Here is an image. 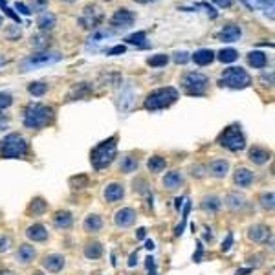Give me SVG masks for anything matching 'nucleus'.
I'll return each instance as SVG.
<instances>
[{
	"mask_svg": "<svg viewBox=\"0 0 275 275\" xmlns=\"http://www.w3.org/2000/svg\"><path fill=\"white\" fill-rule=\"evenodd\" d=\"M53 110L50 106L41 103H30L24 108V127L28 128H43L52 121Z\"/></svg>",
	"mask_w": 275,
	"mask_h": 275,
	"instance_id": "1",
	"label": "nucleus"
},
{
	"mask_svg": "<svg viewBox=\"0 0 275 275\" xmlns=\"http://www.w3.org/2000/svg\"><path fill=\"white\" fill-rule=\"evenodd\" d=\"M176 99H178V90L173 88V86H165V88H158V90L151 92L145 103H143V106L147 110H162V108H167V106L173 105Z\"/></svg>",
	"mask_w": 275,
	"mask_h": 275,
	"instance_id": "2",
	"label": "nucleus"
},
{
	"mask_svg": "<svg viewBox=\"0 0 275 275\" xmlns=\"http://www.w3.org/2000/svg\"><path fill=\"white\" fill-rule=\"evenodd\" d=\"M117 153V145H116V136L108 138L105 142H101L97 147L92 151L90 158H92V165L95 169H103L106 165L112 164V160L116 158Z\"/></svg>",
	"mask_w": 275,
	"mask_h": 275,
	"instance_id": "3",
	"label": "nucleus"
},
{
	"mask_svg": "<svg viewBox=\"0 0 275 275\" xmlns=\"http://www.w3.org/2000/svg\"><path fill=\"white\" fill-rule=\"evenodd\" d=\"M28 151V143L21 134H8L4 140H0V154L2 158L17 160L22 158Z\"/></svg>",
	"mask_w": 275,
	"mask_h": 275,
	"instance_id": "4",
	"label": "nucleus"
},
{
	"mask_svg": "<svg viewBox=\"0 0 275 275\" xmlns=\"http://www.w3.org/2000/svg\"><path fill=\"white\" fill-rule=\"evenodd\" d=\"M251 85V77L244 68L240 66H233V68L224 70L222 77H220V86H228L235 90H242Z\"/></svg>",
	"mask_w": 275,
	"mask_h": 275,
	"instance_id": "5",
	"label": "nucleus"
},
{
	"mask_svg": "<svg viewBox=\"0 0 275 275\" xmlns=\"http://www.w3.org/2000/svg\"><path fill=\"white\" fill-rule=\"evenodd\" d=\"M218 142L222 147H226L228 151H233V153H238V151H242L246 147V140H244V134L240 132V128L237 125H233V127H228L220 134L218 138Z\"/></svg>",
	"mask_w": 275,
	"mask_h": 275,
	"instance_id": "6",
	"label": "nucleus"
},
{
	"mask_svg": "<svg viewBox=\"0 0 275 275\" xmlns=\"http://www.w3.org/2000/svg\"><path fill=\"white\" fill-rule=\"evenodd\" d=\"M207 85H209V79L204 74H198V72H189L182 79V86L189 95H202L206 92Z\"/></svg>",
	"mask_w": 275,
	"mask_h": 275,
	"instance_id": "7",
	"label": "nucleus"
},
{
	"mask_svg": "<svg viewBox=\"0 0 275 275\" xmlns=\"http://www.w3.org/2000/svg\"><path fill=\"white\" fill-rule=\"evenodd\" d=\"M61 53L59 52H39V53H33L30 57L22 63V70L28 72L30 68H37V66H48V64H53L61 61Z\"/></svg>",
	"mask_w": 275,
	"mask_h": 275,
	"instance_id": "8",
	"label": "nucleus"
},
{
	"mask_svg": "<svg viewBox=\"0 0 275 275\" xmlns=\"http://www.w3.org/2000/svg\"><path fill=\"white\" fill-rule=\"evenodd\" d=\"M101 19H103V13H101V10L97 6H86L79 17V24L83 28H86V30H92V28H95L99 24Z\"/></svg>",
	"mask_w": 275,
	"mask_h": 275,
	"instance_id": "9",
	"label": "nucleus"
},
{
	"mask_svg": "<svg viewBox=\"0 0 275 275\" xmlns=\"http://www.w3.org/2000/svg\"><path fill=\"white\" fill-rule=\"evenodd\" d=\"M110 24L114 28H121V30H125V28H130L134 24V13H132V11L125 10V8H121V10H117L116 13L112 15Z\"/></svg>",
	"mask_w": 275,
	"mask_h": 275,
	"instance_id": "10",
	"label": "nucleus"
},
{
	"mask_svg": "<svg viewBox=\"0 0 275 275\" xmlns=\"http://www.w3.org/2000/svg\"><path fill=\"white\" fill-rule=\"evenodd\" d=\"M134 220H136V211L132 207H123L114 215V222L119 228H128L130 224H134Z\"/></svg>",
	"mask_w": 275,
	"mask_h": 275,
	"instance_id": "11",
	"label": "nucleus"
},
{
	"mask_svg": "<svg viewBox=\"0 0 275 275\" xmlns=\"http://www.w3.org/2000/svg\"><path fill=\"white\" fill-rule=\"evenodd\" d=\"M110 37H114V30H95L88 37V41H86V50H95L103 41Z\"/></svg>",
	"mask_w": 275,
	"mask_h": 275,
	"instance_id": "12",
	"label": "nucleus"
},
{
	"mask_svg": "<svg viewBox=\"0 0 275 275\" xmlns=\"http://www.w3.org/2000/svg\"><path fill=\"white\" fill-rule=\"evenodd\" d=\"M240 35H242L240 28L235 26V24H228V26H224L222 30H220L218 39H220L222 43H235V41L240 39Z\"/></svg>",
	"mask_w": 275,
	"mask_h": 275,
	"instance_id": "13",
	"label": "nucleus"
},
{
	"mask_svg": "<svg viewBox=\"0 0 275 275\" xmlns=\"http://www.w3.org/2000/svg\"><path fill=\"white\" fill-rule=\"evenodd\" d=\"M270 228L268 226H264V224H255V226H251L249 228V233L248 237L253 240V242H264L266 238L270 237Z\"/></svg>",
	"mask_w": 275,
	"mask_h": 275,
	"instance_id": "14",
	"label": "nucleus"
},
{
	"mask_svg": "<svg viewBox=\"0 0 275 275\" xmlns=\"http://www.w3.org/2000/svg\"><path fill=\"white\" fill-rule=\"evenodd\" d=\"M123 195H125V189H123L121 184H108L105 187V198L106 202H110V204H114V202H119L123 198Z\"/></svg>",
	"mask_w": 275,
	"mask_h": 275,
	"instance_id": "15",
	"label": "nucleus"
},
{
	"mask_svg": "<svg viewBox=\"0 0 275 275\" xmlns=\"http://www.w3.org/2000/svg\"><path fill=\"white\" fill-rule=\"evenodd\" d=\"M43 266L48 271H53V273H55V271H61L64 268V257L63 255H57V253L48 255V257H44Z\"/></svg>",
	"mask_w": 275,
	"mask_h": 275,
	"instance_id": "16",
	"label": "nucleus"
},
{
	"mask_svg": "<svg viewBox=\"0 0 275 275\" xmlns=\"http://www.w3.org/2000/svg\"><path fill=\"white\" fill-rule=\"evenodd\" d=\"M26 237L33 242H43L48 238V229L44 228L43 224H33L26 229Z\"/></svg>",
	"mask_w": 275,
	"mask_h": 275,
	"instance_id": "17",
	"label": "nucleus"
},
{
	"mask_svg": "<svg viewBox=\"0 0 275 275\" xmlns=\"http://www.w3.org/2000/svg\"><path fill=\"white\" fill-rule=\"evenodd\" d=\"M213 59H215V52H213V50H207V48L196 50V52L193 53V61H195L198 66H207V64H211Z\"/></svg>",
	"mask_w": 275,
	"mask_h": 275,
	"instance_id": "18",
	"label": "nucleus"
},
{
	"mask_svg": "<svg viewBox=\"0 0 275 275\" xmlns=\"http://www.w3.org/2000/svg\"><path fill=\"white\" fill-rule=\"evenodd\" d=\"M182 184H184V176H182V173H178V171H171L164 178V187L169 191L178 189Z\"/></svg>",
	"mask_w": 275,
	"mask_h": 275,
	"instance_id": "19",
	"label": "nucleus"
},
{
	"mask_svg": "<svg viewBox=\"0 0 275 275\" xmlns=\"http://www.w3.org/2000/svg\"><path fill=\"white\" fill-rule=\"evenodd\" d=\"M251 182H253V173L249 169L240 167V169L235 171V184L238 187H248V185H251Z\"/></svg>",
	"mask_w": 275,
	"mask_h": 275,
	"instance_id": "20",
	"label": "nucleus"
},
{
	"mask_svg": "<svg viewBox=\"0 0 275 275\" xmlns=\"http://www.w3.org/2000/svg\"><path fill=\"white\" fill-rule=\"evenodd\" d=\"M209 171H211V175L215 176V178H224V176L228 175L229 164L226 160H215V162L209 164Z\"/></svg>",
	"mask_w": 275,
	"mask_h": 275,
	"instance_id": "21",
	"label": "nucleus"
},
{
	"mask_svg": "<svg viewBox=\"0 0 275 275\" xmlns=\"http://www.w3.org/2000/svg\"><path fill=\"white\" fill-rule=\"evenodd\" d=\"M249 160H251L253 164H257V165L266 164V162L270 160V151H266V149H262V147L249 149Z\"/></svg>",
	"mask_w": 275,
	"mask_h": 275,
	"instance_id": "22",
	"label": "nucleus"
},
{
	"mask_svg": "<svg viewBox=\"0 0 275 275\" xmlns=\"http://www.w3.org/2000/svg\"><path fill=\"white\" fill-rule=\"evenodd\" d=\"M72 222H74V217H72L70 211H57L53 215V224L57 228H70Z\"/></svg>",
	"mask_w": 275,
	"mask_h": 275,
	"instance_id": "23",
	"label": "nucleus"
},
{
	"mask_svg": "<svg viewBox=\"0 0 275 275\" xmlns=\"http://www.w3.org/2000/svg\"><path fill=\"white\" fill-rule=\"evenodd\" d=\"M200 206H202V209H204V211L215 213V211H218V209H220L222 202H220V198H218V196L209 195V196H204V198H202Z\"/></svg>",
	"mask_w": 275,
	"mask_h": 275,
	"instance_id": "24",
	"label": "nucleus"
},
{
	"mask_svg": "<svg viewBox=\"0 0 275 275\" xmlns=\"http://www.w3.org/2000/svg\"><path fill=\"white\" fill-rule=\"evenodd\" d=\"M55 22H57L55 15H53V13H50V11H44V13H41V15H39L37 26L41 28V30H52V28L55 26Z\"/></svg>",
	"mask_w": 275,
	"mask_h": 275,
	"instance_id": "25",
	"label": "nucleus"
},
{
	"mask_svg": "<svg viewBox=\"0 0 275 275\" xmlns=\"http://www.w3.org/2000/svg\"><path fill=\"white\" fill-rule=\"evenodd\" d=\"M33 257H35V248L30 246V244H22L21 248H19V251H17V259L21 260V262H24V264L33 260Z\"/></svg>",
	"mask_w": 275,
	"mask_h": 275,
	"instance_id": "26",
	"label": "nucleus"
},
{
	"mask_svg": "<svg viewBox=\"0 0 275 275\" xmlns=\"http://www.w3.org/2000/svg\"><path fill=\"white\" fill-rule=\"evenodd\" d=\"M85 231H90V233H95L99 231L101 226H103V220H101L99 215H88V217L85 218Z\"/></svg>",
	"mask_w": 275,
	"mask_h": 275,
	"instance_id": "27",
	"label": "nucleus"
},
{
	"mask_svg": "<svg viewBox=\"0 0 275 275\" xmlns=\"http://www.w3.org/2000/svg\"><path fill=\"white\" fill-rule=\"evenodd\" d=\"M226 204H228L229 209L237 211V209H242L244 204H246V200H244V196L238 195V193H229L228 198H226Z\"/></svg>",
	"mask_w": 275,
	"mask_h": 275,
	"instance_id": "28",
	"label": "nucleus"
},
{
	"mask_svg": "<svg viewBox=\"0 0 275 275\" xmlns=\"http://www.w3.org/2000/svg\"><path fill=\"white\" fill-rule=\"evenodd\" d=\"M103 255V246L99 242H90L85 246V257L86 259H99Z\"/></svg>",
	"mask_w": 275,
	"mask_h": 275,
	"instance_id": "29",
	"label": "nucleus"
},
{
	"mask_svg": "<svg viewBox=\"0 0 275 275\" xmlns=\"http://www.w3.org/2000/svg\"><path fill=\"white\" fill-rule=\"evenodd\" d=\"M248 61L253 68H264L266 63H268V59H266V55L262 52H251L248 55Z\"/></svg>",
	"mask_w": 275,
	"mask_h": 275,
	"instance_id": "30",
	"label": "nucleus"
},
{
	"mask_svg": "<svg viewBox=\"0 0 275 275\" xmlns=\"http://www.w3.org/2000/svg\"><path fill=\"white\" fill-rule=\"evenodd\" d=\"M165 165H167V162H165V158H162V156H153V158H149L147 162V167L151 173H162V171L165 169Z\"/></svg>",
	"mask_w": 275,
	"mask_h": 275,
	"instance_id": "31",
	"label": "nucleus"
},
{
	"mask_svg": "<svg viewBox=\"0 0 275 275\" xmlns=\"http://www.w3.org/2000/svg\"><path fill=\"white\" fill-rule=\"evenodd\" d=\"M119 169L123 171V173H134V171L138 169V160L134 158V156H123L121 162H119Z\"/></svg>",
	"mask_w": 275,
	"mask_h": 275,
	"instance_id": "32",
	"label": "nucleus"
},
{
	"mask_svg": "<svg viewBox=\"0 0 275 275\" xmlns=\"http://www.w3.org/2000/svg\"><path fill=\"white\" fill-rule=\"evenodd\" d=\"M237 57H238V52H237V50H233V48H224V50H220V52H218V61H220V63H224V64L237 61Z\"/></svg>",
	"mask_w": 275,
	"mask_h": 275,
	"instance_id": "33",
	"label": "nucleus"
},
{
	"mask_svg": "<svg viewBox=\"0 0 275 275\" xmlns=\"http://www.w3.org/2000/svg\"><path fill=\"white\" fill-rule=\"evenodd\" d=\"M145 39H147L145 32H138V33H132V35H128L125 41H127L128 44H134V46L145 48V46H147V44H145Z\"/></svg>",
	"mask_w": 275,
	"mask_h": 275,
	"instance_id": "34",
	"label": "nucleus"
},
{
	"mask_svg": "<svg viewBox=\"0 0 275 275\" xmlns=\"http://www.w3.org/2000/svg\"><path fill=\"white\" fill-rule=\"evenodd\" d=\"M167 63H169V57H167L165 53H158V55H154V57H151L147 61L149 66H154V68H156V66H165Z\"/></svg>",
	"mask_w": 275,
	"mask_h": 275,
	"instance_id": "35",
	"label": "nucleus"
},
{
	"mask_svg": "<svg viewBox=\"0 0 275 275\" xmlns=\"http://www.w3.org/2000/svg\"><path fill=\"white\" fill-rule=\"evenodd\" d=\"M46 202L43 200V198H35V200H32V206H30V213H33V215H41V213H44V209H46Z\"/></svg>",
	"mask_w": 275,
	"mask_h": 275,
	"instance_id": "36",
	"label": "nucleus"
},
{
	"mask_svg": "<svg viewBox=\"0 0 275 275\" xmlns=\"http://www.w3.org/2000/svg\"><path fill=\"white\" fill-rule=\"evenodd\" d=\"M28 90H30V94L33 95H44V92H46V85L44 83H32V85L28 86Z\"/></svg>",
	"mask_w": 275,
	"mask_h": 275,
	"instance_id": "37",
	"label": "nucleus"
},
{
	"mask_svg": "<svg viewBox=\"0 0 275 275\" xmlns=\"http://www.w3.org/2000/svg\"><path fill=\"white\" fill-rule=\"evenodd\" d=\"M260 206L271 211L273 209V193H264V195L260 196Z\"/></svg>",
	"mask_w": 275,
	"mask_h": 275,
	"instance_id": "38",
	"label": "nucleus"
},
{
	"mask_svg": "<svg viewBox=\"0 0 275 275\" xmlns=\"http://www.w3.org/2000/svg\"><path fill=\"white\" fill-rule=\"evenodd\" d=\"M255 4L259 6L262 11H266V13L271 15V11H273V0H255Z\"/></svg>",
	"mask_w": 275,
	"mask_h": 275,
	"instance_id": "39",
	"label": "nucleus"
},
{
	"mask_svg": "<svg viewBox=\"0 0 275 275\" xmlns=\"http://www.w3.org/2000/svg\"><path fill=\"white\" fill-rule=\"evenodd\" d=\"M11 103H13V97L10 94H6V92H0V110L11 106Z\"/></svg>",
	"mask_w": 275,
	"mask_h": 275,
	"instance_id": "40",
	"label": "nucleus"
},
{
	"mask_svg": "<svg viewBox=\"0 0 275 275\" xmlns=\"http://www.w3.org/2000/svg\"><path fill=\"white\" fill-rule=\"evenodd\" d=\"M0 8L4 10L6 15L11 17V19H13V21H15V22H21V17L17 15V13H13V11H11L10 8H8V4H6V0H0Z\"/></svg>",
	"mask_w": 275,
	"mask_h": 275,
	"instance_id": "41",
	"label": "nucleus"
},
{
	"mask_svg": "<svg viewBox=\"0 0 275 275\" xmlns=\"http://www.w3.org/2000/svg\"><path fill=\"white\" fill-rule=\"evenodd\" d=\"M189 53H187V52H176L175 53V61H176V63H178V64H185V63H187V61H189Z\"/></svg>",
	"mask_w": 275,
	"mask_h": 275,
	"instance_id": "42",
	"label": "nucleus"
},
{
	"mask_svg": "<svg viewBox=\"0 0 275 275\" xmlns=\"http://www.w3.org/2000/svg\"><path fill=\"white\" fill-rule=\"evenodd\" d=\"M10 244H11L10 237H0V251H8V249H10Z\"/></svg>",
	"mask_w": 275,
	"mask_h": 275,
	"instance_id": "43",
	"label": "nucleus"
},
{
	"mask_svg": "<svg viewBox=\"0 0 275 275\" xmlns=\"http://www.w3.org/2000/svg\"><path fill=\"white\" fill-rule=\"evenodd\" d=\"M15 10L21 11L22 15H30V13H32V11H30V8H28L26 4H22V2H17V4H15Z\"/></svg>",
	"mask_w": 275,
	"mask_h": 275,
	"instance_id": "44",
	"label": "nucleus"
},
{
	"mask_svg": "<svg viewBox=\"0 0 275 275\" xmlns=\"http://www.w3.org/2000/svg\"><path fill=\"white\" fill-rule=\"evenodd\" d=\"M32 44H33V46H46V37H43V35L33 37L32 39Z\"/></svg>",
	"mask_w": 275,
	"mask_h": 275,
	"instance_id": "45",
	"label": "nucleus"
},
{
	"mask_svg": "<svg viewBox=\"0 0 275 275\" xmlns=\"http://www.w3.org/2000/svg\"><path fill=\"white\" fill-rule=\"evenodd\" d=\"M125 50L127 48L123 46V44H119V46H114L112 50H108V55H119V53H125Z\"/></svg>",
	"mask_w": 275,
	"mask_h": 275,
	"instance_id": "46",
	"label": "nucleus"
},
{
	"mask_svg": "<svg viewBox=\"0 0 275 275\" xmlns=\"http://www.w3.org/2000/svg\"><path fill=\"white\" fill-rule=\"evenodd\" d=\"M231 242H233V235L228 233V238H226V242H222V251H228L231 248Z\"/></svg>",
	"mask_w": 275,
	"mask_h": 275,
	"instance_id": "47",
	"label": "nucleus"
},
{
	"mask_svg": "<svg viewBox=\"0 0 275 275\" xmlns=\"http://www.w3.org/2000/svg\"><path fill=\"white\" fill-rule=\"evenodd\" d=\"M217 6H220V8H229L231 6V0H213Z\"/></svg>",
	"mask_w": 275,
	"mask_h": 275,
	"instance_id": "48",
	"label": "nucleus"
},
{
	"mask_svg": "<svg viewBox=\"0 0 275 275\" xmlns=\"http://www.w3.org/2000/svg\"><path fill=\"white\" fill-rule=\"evenodd\" d=\"M48 4V0H37L35 4H33V10H39V8H44Z\"/></svg>",
	"mask_w": 275,
	"mask_h": 275,
	"instance_id": "49",
	"label": "nucleus"
},
{
	"mask_svg": "<svg viewBox=\"0 0 275 275\" xmlns=\"http://www.w3.org/2000/svg\"><path fill=\"white\" fill-rule=\"evenodd\" d=\"M6 127H8V119H6V117L0 114V130H4Z\"/></svg>",
	"mask_w": 275,
	"mask_h": 275,
	"instance_id": "50",
	"label": "nucleus"
},
{
	"mask_svg": "<svg viewBox=\"0 0 275 275\" xmlns=\"http://www.w3.org/2000/svg\"><path fill=\"white\" fill-rule=\"evenodd\" d=\"M136 259H138L136 253L130 255V259H128V266H130V268H132V266H136Z\"/></svg>",
	"mask_w": 275,
	"mask_h": 275,
	"instance_id": "51",
	"label": "nucleus"
},
{
	"mask_svg": "<svg viewBox=\"0 0 275 275\" xmlns=\"http://www.w3.org/2000/svg\"><path fill=\"white\" fill-rule=\"evenodd\" d=\"M136 237L138 238H145V228H140V229H138Z\"/></svg>",
	"mask_w": 275,
	"mask_h": 275,
	"instance_id": "52",
	"label": "nucleus"
},
{
	"mask_svg": "<svg viewBox=\"0 0 275 275\" xmlns=\"http://www.w3.org/2000/svg\"><path fill=\"white\" fill-rule=\"evenodd\" d=\"M145 248H147V249H154V242H153V240H147V242H145Z\"/></svg>",
	"mask_w": 275,
	"mask_h": 275,
	"instance_id": "53",
	"label": "nucleus"
},
{
	"mask_svg": "<svg viewBox=\"0 0 275 275\" xmlns=\"http://www.w3.org/2000/svg\"><path fill=\"white\" fill-rule=\"evenodd\" d=\"M182 204H184V198H176V207H178V209H180Z\"/></svg>",
	"mask_w": 275,
	"mask_h": 275,
	"instance_id": "54",
	"label": "nucleus"
},
{
	"mask_svg": "<svg viewBox=\"0 0 275 275\" xmlns=\"http://www.w3.org/2000/svg\"><path fill=\"white\" fill-rule=\"evenodd\" d=\"M140 4H151V2H156V0H136Z\"/></svg>",
	"mask_w": 275,
	"mask_h": 275,
	"instance_id": "55",
	"label": "nucleus"
},
{
	"mask_svg": "<svg viewBox=\"0 0 275 275\" xmlns=\"http://www.w3.org/2000/svg\"><path fill=\"white\" fill-rule=\"evenodd\" d=\"M0 275H13V271H10V270H4V271H0Z\"/></svg>",
	"mask_w": 275,
	"mask_h": 275,
	"instance_id": "56",
	"label": "nucleus"
},
{
	"mask_svg": "<svg viewBox=\"0 0 275 275\" xmlns=\"http://www.w3.org/2000/svg\"><path fill=\"white\" fill-rule=\"evenodd\" d=\"M61 2H68V4H72V2H75V0H61Z\"/></svg>",
	"mask_w": 275,
	"mask_h": 275,
	"instance_id": "57",
	"label": "nucleus"
},
{
	"mask_svg": "<svg viewBox=\"0 0 275 275\" xmlns=\"http://www.w3.org/2000/svg\"><path fill=\"white\" fill-rule=\"evenodd\" d=\"M2 63H6V59H4V57H0V64H2Z\"/></svg>",
	"mask_w": 275,
	"mask_h": 275,
	"instance_id": "58",
	"label": "nucleus"
},
{
	"mask_svg": "<svg viewBox=\"0 0 275 275\" xmlns=\"http://www.w3.org/2000/svg\"><path fill=\"white\" fill-rule=\"evenodd\" d=\"M0 26H2V17H0Z\"/></svg>",
	"mask_w": 275,
	"mask_h": 275,
	"instance_id": "59",
	"label": "nucleus"
}]
</instances>
